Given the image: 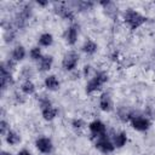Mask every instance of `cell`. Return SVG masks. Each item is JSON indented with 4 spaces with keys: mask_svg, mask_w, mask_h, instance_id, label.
<instances>
[{
    "mask_svg": "<svg viewBox=\"0 0 155 155\" xmlns=\"http://www.w3.org/2000/svg\"><path fill=\"white\" fill-rule=\"evenodd\" d=\"M131 125L134 130L137 131H147L150 127V122L148 119L143 117V116H131Z\"/></svg>",
    "mask_w": 155,
    "mask_h": 155,
    "instance_id": "obj_5",
    "label": "cell"
},
{
    "mask_svg": "<svg viewBox=\"0 0 155 155\" xmlns=\"http://www.w3.org/2000/svg\"><path fill=\"white\" fill-rule=\"evenodd\" d=\"M17 155H31V154H30L28 150H21V151H19Z\"/></svg>",
    "mask_w": 155,
    "mask_h": 155,
    "instance_id": "obj_23",
    "label": "cell"
},
{
    "mask_svg": "<svg viewBox=\"0 0 155 155\" xmlns=\"http://www.w3.org/2000/svg\"><path fill=\"white\" fill-rule=\"evenodd\" d=\"M6 142H7L8 144H11V145H15V144H17V143L21 142V137H19L15 131L8 130V132H7V134H6Z\"/></svg>",
    "mask_w": 155,
    "mask_h": 155,
    "instance_id": "obj_16",
    "label": "cell"
},
{
    "mask_svg": "<svg viewBox=\"0 0 155 155\" xmlns=\"http://www.w3.org/2000/svg\"><path fill=\"white\" fill-rule=\"evenodd\" d=\"M64 38H65V41L69 44V45H74L76 39H78V25H70L65 34H64Z\"/></svg>",
    "mask_w": 155,
    "mask_h": 155,
    "instance_id": "obj_10",
    "label": "cell"
},
{
    "mask_svg": "<svg viewBox=\"0 0 155 155\" xmlns=\"http://www.w3.org/2000/svg\"><path fill=\"white\" fill-rule=\"evenodd\" d=\"M0 131H1V134H5V132H6V128H7V124H6V121L5 120H1V122H0Z\"/></svg>",
    "mask_w": 155,
    "mask_h": 155,
    "instance_id": "obj_22",
    "label": "cell"
},
{
    "mask_svg": "<svg viewBox=\"0 0 155 155\" xmlns=\"http://www.w3.org/2000/svg\"><path fill=\"white\" fill-rule=\"evenodd\" d=\"M52 41H53V38H52V35L48 34V33L42 34V35L40 36V39H39V44H40L41 46H50V45L52 44Z\"/></svg>",
    "mask_w": 155,
    "mask_h": 155,
    "instance_id": "obj_20",
    "label": "cell"
},
{
    "mask_svg": "<svg viewBox=\"0 0 155 155\" xmlns=\"http://www.w3.org/2000/svg\"><path fill=\"white\" fill-rule=\"evenodd\" d=\"M96 148H97L99 151L104 153V154H109V153L114 151L115 145H114V143H111V142L104 136V137H101V138L97 139V142H96Z\"/></svg>",
    "mask_w": 155,
    "mask_h": 155,
    "instance_id": "obj_6",
    "label": "cell"
},
{
    "mask_svg": "<svg viewBox=\"0 0 155 155\" xmlns=\"http://www.w3.org/2000/svg\"><path fill=\"white\" fill-rule=\"evenodd\" d=\"M35 145H36V148L39 149V151H41V153H44V154H50V153L52 151V149H53V145H52L51 139L45 138V137L36 139Z\"/></svg>",
    "mask_w": 155,
    "mask_h": 155,
    "instance_id": "obj_8",
    "label": "cell"
},
{
    "mask_svg": "<svg viewBox=\"0 0 155 155\" xmlns=\"http://www.w3.org/2000/svg\"><path fill=\"white\" fill-rule=\"evenodd\" d=\"M0 70H1V76H0V78H1V87H2V90H5V88L7 87V85L12 84L13 81H12V76H11L10 70L5 67L4 63L1 64Z\"/></svg>",
    "mask_w": 155,
    "mask_h": 155,
    "instance_id": "obj_9",
    "label": "cell"
},
{
    "mask_svg": "<svg viewBox=\"0 0 155 155\" xmlns=\"http://www.w3.org/2000/svg\"><path fill=\"white\" fill-rule=\"evenodd\" d=\"M30 57H31V59H34V61H40V59L42 58L40 48H39V47H33V48L30 50Z\"/></svg>",
    "mask_w": 155,
    "mask_h": 155,
    "instance_id": "obj_21",
    "label": "cell"
},
{
    "mask_svg": "<svg viewBox=\"0 0 155 155\" xmlns=\"http://www.w3.org/2000/svg\"><path fill=\"white\" fill-rule=\"evenodd\" d=\"M22 91H23L25 94H31V93H34V91H35V86H34V84H33L30 80H25V81L22 84Z\"/></svg>",
    "mask_w": 155,
    "mask_h": 155,
    "instance_id": "obj_19",
    "label": "cell"
},
{
    "mask_svg": "<svg viewBox=\"0 0 155 155\" xmlns=\"http://www.w3.org/2000/svg\"><path fill=\"white\" fill-rule=\"evenodd\" d=\"M124 19H125V23H127L131 29H137L147 21V17H144L143 15H140L134 10H127L125 12Z\"/></svg>",
    "mask_w": 155,
    "mask_h": 155,
    "instance_id": "obj_1",
    "label": "cell"
},
{
    "mask_svg": "<svg viewBox=\"0 0 155 155\" xmlns=\"http://www.w3.org/2000/svg\"><path fill=\"white\" fill-rule=\"evenodd\" d=\"M127 142V137H126V133L125 132H120V133H116L114 134V145L116 148H121L126 144Z\"/></svg>",
    "mask_w": 155,
    "mask_h": 155,
    "instance_id": "obj_15",
    "label": "cell"
},
{
    "mask_svg": "<svg viewBox=\"0 0 155 155\" xmlns=\"http://www.w3.org/2000/svg\"><path fill=\"white\" fill-rule=\"evenodd\" d=\"M108 80V75L104 71H98L94 74V76L88 81V84L86 85V92L87 93H92L96 90H99L104 82H107Z\"/></svg>",
    "mask_w": 155,
    "mask_h": 155,
    "instance_id": "obj_2",
    "label": "cell"
},
{
    "mask_svg": "<svg viewBox=\"0 0 155 155\" xmlns=\"http://www.w3.org/2000/svg\"><path fill=\"white\" fill-rule=\"evenodd\" d=\"M45 86L51 91H56L59 87V81L54 75H48L45 79Z\"/></svg>",
    "mask_w": 155,
    "mask_h": 155,
    "instance_id": "obj_12",
    "label": "cell"
},
{
    "mask_svg": "<svg viewBox=\"0 0 155 155\" xmlns=\"http://www.w3.org/2000/svg\"><path fill=\"white\" fill-rule=\"evenodd\" d=\"M99 107L102 110L104 111H110L113 109V102H111V98L109 96V93H103L101 96V101H99Z\"/></svg>",
    "mask_w": 155,
    "mask_h": 155,
    "instance_id": "obj_11",
    "label": "cell"
},
{
    "mask_svg": "<svg viewBox=\"0 0 155 155\" xmlns=\"http://www.w3.org/2000/svg\"><path fill=\"white\" fill-rule=\"evenodd\" d=\"M52 62H53V58L51 56H42V58L39 61V67H40V70L41 71H45V70H48L52 65Z\"/></svg>",
    "mask_w": 155,
    "mask_h": 155,
    "instance_id": "obj_13",
    "label": "cell"
},
{
    "mask_svg": "<svg viewBox=\"0 0 155 155\" xmlns=\"http://www.w3.org/2000/svg\"><path fill=\"white\" fill-rule=\"evenodd\" d=\"M78 59H79L78 53H75V52H73V51L65 53L64 57H63V61H62L63 68H64L65 70H71V69H74V68L76 67V64H78Z\"/></svg>",
    "mask_w": 155,
    "mask_h": 155,
    "instance_id": "obj_4",
    "label": "cell"
},
{
    "mask_svg": "<svg viewBox=\"0 0 155 155\" xmlns=\"http://www.w3.org/2000/svg\"><path fill=\"white\" fill-rule=\"evenodd\" d=\"M57 13H58L61 17L67 18V19H73V17H74L71 10H70L69 7H67V6H64V5H58V7H57Z\"/></svg>",
    "mask_w": 155,
    "mask_h": 155,
    "instance_id": "obj_14",
    "label": "cell"
},
{
    "mask_svg": "<svg viewBox=\"0 0 155 155\" xmlns=\"http://www.w3.org/2000/svg\"><path fill=\"white\" fill-rule=\"evenodd\" d=\"M40 105H41V111H42V116L45 120H53L57 115V109L52 107L51 102L47 98H40Z\"/></svg>",
    "mask_w": 155,
    "mask_h": 155,
    "instance_id": "obj_3",
    "label": "cell"
},
{
    "mask_svg": "<svg viewBox=\"0 0 155 155\" xmlns=\"http://www.w3.org/2000/svg\"><path fill=\"white\" fill-rule=\"evenodd\" d=\"M38 4H40V5H42V6H44V5H46V2H45V1H38Z\"/></svg>",
    "mask_w": 155,
    "mask_h": 155,
    "instance_id": "obj_24",
    "label": "cell"
},
{
    "mask_svg": "<svg viewBox=\"0 0 155 155\" xmlns=\"http://www.w3.org/2000/svg\"><path fill=\"white\" fill-rule=\"evenodd\" d=\"M1 155H11V154H8V153H6V151H2Z\"/></svg>",
    "mask_w": 155,
    "mask_h": 155,
    "instance_id": "obj_25",
    "label": "cell"
},
{
    "mask_svg": "<svg viewBox=\"0 0 155 155\" xmlns=\"http://www.w3.org/2000/svg\"><path fill=\"white\" fill-rule=\"evenodd\" d=\"M82 50H84V52H86L87 54H93V53L97 51V45H96V42H93L92 40H87V41H85V44H84V46H82Z\"/></svg>",
    "mask_w": 155,
    "mask_h": 155,
    "instance_id": "obj_17",
    "label": "cell"
},
{
    "mask_svg": "<svg viewBox=\"0 0 155 155\" xmlns=\"http://www.w3.org/2000/svg\"><path fill=\"white\" fill-rule=\"evenodd\" d=\"M90 131L93 134V137L101 138L105 136V125L99 121V120H94L90 124Z\"/></svg>",
    "mask_w": 155,
    "mask_h": 155,
    "instance_id": "obj_7",
    "label": "cell"
},
{
    "mask_svg": "<svg viewBox=\"0 0 155 155\" xmlns=\"http://www.w3.org/2000/svg\"><path fill=\"white\" fill-rule=\"evenodd\" d=\"M24 57H25V50H24L23 46L18 45V46L13 50V52H12V58H13L15 61H22Z\"/></svg>",
    "mask_w": 155,
    "mask_h": 155,
    "instance_id": "obj_18",
    "label": "cell"
}]
</instances>
